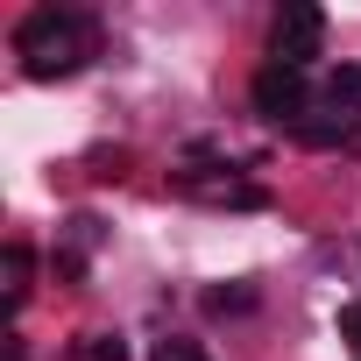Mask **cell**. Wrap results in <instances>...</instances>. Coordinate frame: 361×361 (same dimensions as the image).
<instances>
[{"mask_svg": "<svg viewBox=\"0 0 361 361\" xmlns=\"http://www.w3.org/2000/svg\"><path fill=\"white\" fill-rule=\"evenodd\" d=\"M312 85H305V71H290V64H262L255 71V114H269L276 128H298L305 114H312Z\"/></svg>", "mask_w": 361, "mask_h": 361, "instance_id": "obj_3", "label": "cell"}, {"mask_svg": "<svg viewBox=\"0 0 361 361\" xmlns=\"http://www.w3.org/2000/svg\"><path fill=\"white\" fill-rule=\"evenodd\" d=\"M8 361H29V354H22V340H8Z\"/></svg>", "mask_w": 361, "mask_h": 361, "instance_id": "obj_8", "label": "cell"}, {"mask_svg": "<svg viewBox=\"0 0 361 361\" xmlns=\"http://www.w3.org/2000/svg\"><path fill=\"white\" fill-rule=\"evenodd\" d=\"M15 57H22L29 78H71V71H85L99 57V22L85 8H57V0L29 8L15 22Z\"/></svg>", "mask_w": 361, "mask_h": 361, "instance_id": "obj_1", "label": "cell"}, {"mask_svg": "<svg viewBox=\"0 0 361 361\" xmlns=\"http://www.w3.org/2000/svg\"><path fill=\"white\" fill-rule=\"evenodd\" d=\"M149 361H206V347H199V340H163Z\"/></svg>", "mask_w": 361, "mask_h": 361, "instance_id": "obj_5", "label": "cell"}, {"mask_svg": "<svg viewBox=\"0 0 361 361\" xmlns=\"http://www.w3.org/2000/svg\"><path fill=\"white\" fill-rule=\"evenodd\" d=\"M319 43H326V15H319V8H305V0H290V8H283V15L269 22V64L312 71Z\"/></svg>", "mask_w": 361, "mask_h": 361, "instance_id": "obj_2", "label": "cell"}, {"mask_svg": "<svg viewBox=\"0 0 361 361\" xmlns=\"http://www.w3.org/2000/svg\"><path fill=\"white\" fill-rule=\"evenodd\" d=\"M78 361H128V340H121V333H85Z\"/></svg>", "mask_w": 361, "mask_h": 361, "instance_id": "obj_4", "label": "cell"}, {"mask_svg": "<svg viewBox=\"0 0 361 361\" xmlns=\"http://www.w3.org/2000/svg\"><path fill=\"white\" fill-rule=\"evenodd\" d=\"M255 290H206V312H248Z\"/></svg>", "mask_w": 361, "mask_h": 361, "instance_id": "obj_6", "label": "cell"}, {"mask_svg": "<svg viewBox=\"0 0 361 361\" xmlns=\"http://www.w3.org/2000/svg\"><path fill=\"white\" fill-rule=\"evenodd\" d=\"M340 340L361 354V298H354V305H340Z\"/></svg>", "mask_w": 361, "mask_h": 361, "instance_id": "obj_7", "label": "cell"}]
</instances>
